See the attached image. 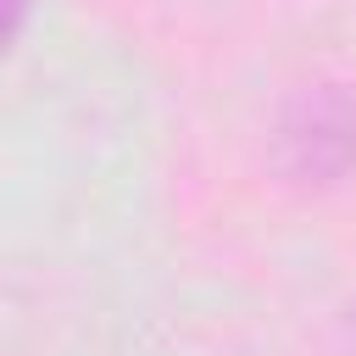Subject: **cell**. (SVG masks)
Masks as SVG:
<instances>
[{"label": "cell", "mask_w": 356, "mask_h": 356, "mask_svg": "<svg viewBox=\"0 0 356 356\" xmlns=\"http://www.w3.org/2000/svg\"><path fill=\"white\" fill-rule=\"evenodd\" d=\"M22 6H28V0H0V44L17 33V22H22Z\"/></svg>", "instance_id": "1"}]
</instances>
